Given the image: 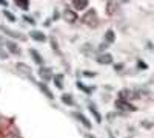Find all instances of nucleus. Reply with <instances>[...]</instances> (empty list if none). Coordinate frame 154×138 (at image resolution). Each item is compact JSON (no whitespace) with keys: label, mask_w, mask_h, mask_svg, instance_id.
Instances as JSON below:
<instances>
[{"label":"nucleus","mask_w":154,"mask_h":138,"mask_svg":"<svg viewBox=\"0 0 154 138\" xmlns=\"http://www.w3.org/2000/svg\"><path fill=\"white\" fill-rule=\"evenodd\" d=\"M3 14H5V17H8V19H9L11 22H16V16H14V14H12V12H11V11H8V9H5V11H3Z\"/></svg>","instance_id":"nucleus-21"},{"label":"nucleus","mask_w":154,"mask_h":138,"mask_svg":"<svg viewBox=\"0 0 154 138\" xmlns=\"http://www.w3.org/2000/svg\"><path fill=\"white\" fill-rule=\"evenodd\" d=\"M126 138H133V136H126Z\"/></svg>","instance_id":"nucleus-34"},{"label":"nucleus","mask_w":154,"mask_h":138,"mask_svg":"<svg viewBox=\"0 0 154 138\" xmlns=\"http://www.w3.org/2000/svg\"><path fill=\"white\" fill-rule=\"evenodd\" d=\"M72 117H74L77 121H79V123H82V124H83V126H85L86 129H91V126H93V124H91V121H88V118H86L85 115L79 113V112H74V113H72Z\"/></svg>","instance_id":"nucleus-7"},{"label":"nucleus","mask_w":154,"mask_h":138,"mask_svg":"<svg viewBox=\"0 0 154 138\" xmlns=\"http://www.w3.org/2000/svg\"><path fill=\"white\" fill-rule=\"evenodd\" d=\"M5 45H6V48L9 50L12 54H20V48H19V45H16L12 41H6Z\"/></svg>","instance_id":"nucleus-14"},{"label":"nucleus","mask_w":154,"mask_h":138,"mask_svg":"<svg viewBox=\"0 0 154 138\" xmlns=\"http://www.w3.org/2000/svg\"><path fill=\"white\" fill-rule=\"evenodd\" d=\"M120 2H123V3H128V2H130V0H120Z\"/></svg>","instance_id":"nucleus-32"},{"label":"nucleus","mask_w":154,"mask_h":138,"mask_svg":"<svg viewBox=\"0 0 154 138\" xmlns=\"http://www.w3.org/2000/svg\"><path fill=\"white\" fill-rule=\"evenodd\" d=\"M108 135H109V138H114V135H112V133H111V132H109V133H108Z\"/></svg>","instance_id":"nucleus-33"},{"label":"nucleus","mask_w":154,"mask_h":138,"mask_svg":"<svg viewBox=\"0 0 154 138\" xmlns=\"http://www.w3.org/2000/svg\"><path fill=\"white\" fill-rule=\"evenodd\" d=\"M77 89H80V90H83L86 95L88 93H91V89H89V87H86V85H83L82 82H77Z\"/></svg>","instance_id":"nucleus-20"},{"label":"nucleus","mask_w":154,"mask_h":138,"mask_svg":"<svg viewBox=\"0 0 154 138\" xmlns=\"http://www.w3.org/2000/svg\"><path fill=\"white\" fill-rule=\"evenodd\" d=\"M62 101L65 103V104H68V106H72L74 104V99H72L71 95H62Z\"/></svg>","instance_id":"nucleus-18"},{"label":"nucleus","mask_w":154,"mask_h":138,"mask_svg":"<svg viewBox=\"0 0 154 138\" xmlns=\"http://www.w3.org/2000/svg\"><path fill=\"white\" fill-rule=\"evenodd\" d=\"M96 61L99 62V64H102V65H109V64H112V56L109 53H100L96 58Z\"/></svg>","instance_id":"nucleus-6"},{"label":"nucleus","mask_w":154,"mask_h":138,"mask_svg":"<svg viewBox=\"0 0 154 138\" xmlns=\"http://www.w3.org/2000/svg\"><path fill=\"white\" fill-rule=\"evenodd\" d=\"M88 109H89V112H91V115L94 117V120L100 124V123H102V115H100V112L97 110V107H96L94 104H89V106H88Z\"/></svg>","instance_id":"nucleus-13"},{"label":"nucleus","mask_w":154,"mask_h":138,"mask_svg":"<svg viewBox=\"0 0 154 138\" xmlns=\"http://www.w3.org/2000/svg\"><path fill=\"white\" fill-rule=\"evenodd\" d=\"M82 23L88 25L91 28H96L99 25V16H97V11L96 9H88L85 14L82 16Z\"/></svg>","instance_id":"nucleus-1"},{"label":"nucleus","mask_w":154,"mask_h":138,"mask_svg":"<svg viewBox=\"0 0 154 138\" xmlns=\"http://www.w3.org/2000/svg\"><path fill=\"white\" fill-rule=\"evenodd\" d=\"M53 71H51V68H48V67H40L38 68V78H40L43 82H48V81H51L53 79Z\"/></svg>","instance_id":"nucleus-3"},{"label":"nucleus","mask_w":154,"mask_h":138,"mask_svg":"<svg viewBox=\"0 0 154 138\" xmlns=\"http://www.w3.org/2000/svg\"><path fill=\"white\" fill-rule=\"evenodd\" d=\"M109 45L106 44V42H103V44H100V47H99V51H103V50H106Z\"/></svg>","instance_id":"nucleus-25"},{"label":"nucleus","mask_w":154,"mask_h":138,"mask_svg":"<svg viewBox=\"0 0 154 138\" xmlns=\"http://www.w3.org/2000/svg\"><path fill=\"white\" fill-rule=\"evenodd\" d=\"M40 89H42V90L46 93V96H48V98H53V93H51V92L46 89V85H45V84H42V85H40Z\"/></svg>","instance_id":"nucleus-24"},{"label":"nucleus","mask_w":154,"mask_h":138,"mask_svg":"<svg viewBox=\"0 0 154 138\" xmlns=\"http://www.w3.org/2000/svg\"><path fill=\"white\" fill-rule=\"evenodd\" d=\"M3 138H17L14 133H9V135H6V136H3Z\"/></svg>","instance_id":"nucleus-29"},{"label":"nucleus","mask_w":154,"mask_h":138,"mask_svg":"<svg viewBox=\"0 0 154 138\" xmlns=\"http://www.w3.org/2000/svg\"><path fill=\"white\" fill-rule=\"evenodd\" d=\"M23 20L26 23H29V25H35V20L32 17H29V16H23Z\"/></svg>","instance_id":"nucleus-23"},{"label":"nucleus","mask_w":154,"mask_h":138,"mask_svg":"<svg viewBox=\"0 0 154 138\" xmlns=\"http://www.w3.org/2000/svg\"><path fill=\"white\" fill-rule=\"evenodd\" d=\"M0 31H3L6 36H9V37H14V39H25V37L20 34V33H17V31H12V30H9V28H6V27H0Z\"/></svg>","instance_id":"nucleus-10"},{"label":"nucleus","mask_w":154,"mask_h":138,"mask_svg":"<svg viewBox=\"0 0 154 138\" xmlns=\"http://www.w3.org/2000/svg\"><path fill=\"white\" fill-rule=\"evenodd\" d=\"M116 107L120 109V110H125V112H136L137 110L133 104H130L128 101H123V99H117V101H116Z\"/></svg>","instance_id":"nucleus-5"},{"label":"nucleus","mask_w":154,"mask_h":138,"mask_svg":"<svg viewBox=\"0 0 154 138\" xmlns=\"http://www.w3.org/2000/svg\"><path fill=\"white\" fill-rule=\"evenodd\" d=\"M5 59H8V51L0 47V61H5Z\"/></svg>","instance_id":"nucleus-22"},{"label":"nucleus","mask_w":154,"mask_h":138,"mask_svg":"<svg viewBox=\"0 0 154 138\" xmlns=\"http://www.w3.org/2000/svg\"><path fill=\"white\" fill-rule=\"evenodd\" d=\"M63 19H65L68 23H75L77 20H79V17H77V12L74 11V9H69V8H66L65 11H63Z\"/></svg>","instance_id":"nucleus-4"},{"label":"nucleus","mask_w":154,"mask_h":138,"mask_svg":"<svg viewBox=\"0 0 154 138\" xmlns=\"http://www.w3.org/2000/svg\"><path fill=\"white\" fill-rule=\"evenodd\" d=\"M29 36H31V39H34V41H37V42H45V41H46L45 33L38 31V30H32V31L29 33Z\"/></svg>","instance_id":"nucleus-9"},{"label":"nucleus","mask_w":154,"mask_h":138,"mask_svg":"<svg viewBox=\"0 0 154 138\" xmlns=\"http://www.w3.org/2000/svg\"><path fill=\"white\" fill-rule=\"evenodd\" d=\"M137 65H139V68H148V65L145 64V62H142V61H139Z\"/></svg>","instance_id":"nucleus-26"},{"label":"nucleus","mask_w":154,"mask_h":138,"mask_svg":"<svg viewBox=\"0 0 154 138\" xmlns=\"http://www.w3.org/2000/svg\"><path fill=\"white\" fill-rule=\"evenodd\" d=\"M83 74H85V76H88V78H94L96 76V73H91V71H83Z\"/></svg>","instance_id":"nucleus-27"},{"label":"nucleus","mask_w":154,"mask_h":138,"mask_svg":"<svg viewBox=\"0 0 154 138\" xmlns=\"http://www.w3.org/2000/svg\"><path fill=\"white\" fill-rule=\"evenodd\" d=\"M29 54H31V58L34 59V62L35 64H38V65H42L43 64V58H42V54L37 51V50H34V48H29Z\"/></svg>","instance_id":"nucleus-12"},{"label":"nucleus","mask_w":154,"mask_h":138,"mask_svg":"<svg viewBox=\"0 0 154 138\" xmlns=\"http://www.w3.org/2000/svg\"><path fill=\"white\" fill-rule=\"evenodd\" d=\"M85 138H96V136H93L91 133H86V135H85Z\"/></svg>","instance_id":"nucleus-31"},{"label":"nucleus","mask_w":154,"mask_h":138,"mask_svg":"<svg viewBox=\"0 0 154 138\" xmlns=\"http://www.w3.org/2000/svg\"><path fill=\"white\" fill-rule=\"evenodd\" d=\"M5 42H6V39H3V37H0V45H5Z\"/></svg>","instance_id":"nucleus-30"},{"label":"nucleus","mask_w":154,"mask_h":138,"mask_svg":"<svg viewBox=\"0 0 154 138\" xmlns=\"http://www.w3.org/2000/svg\"><path fill=\"white\" fill-rule=\"evenodd\" d=\"M16 68H17V71H19L20 74H23L25 78H28V79L34 81V79H32V70H31V67H29V65L23 64V62H17Z\"/></svg>","instance_id":"nucleus-2"},{"label":"nucleus","mask_w":154,"mask_h":138,"mask_svg":"<svg viewBox=\"0 0 154 138\" xmlns=\"http://www.w3.org/2000/svg\"><path fill=\"white\" fill-rule=\"evenodd\" d=\"M105 42L109 45V44H114V41H116V34H114V31L112 30H108L106 33H105Z\"/></svg>","instance_id":"nucleus-17"},{"label":"nucleus","mask_w":154,"mask_h":138,"mask_svg":"<svg viewBox=\"0 0 154 138\" xmlns=\"http://www.w3.org/2000/svg\"><path fill=\"white\" fill-rule=\"evenodd\" d=\"M0 5H2V6H6V8H8V2H6V0H0Z\"/></svg>","instance_id":"nucleus-28"},{"label":"nucleus","mask_w":154,"mask_h":138,"mask_svg":"<svg viewBox=\"0 0 154 138\" xmlns=\"http://www.w3.org/2000/svg\"><path fill=\"white\" fill-rule=\"evenodd\" d=\"M89 5V0H72V6L75 11H83Z\"/></svg>","instance_id":"nucleus-8"},{"label":"nucleus","mask_w":154,"mask_h":138,"mask_svg":"<svg viewBox=\"0 0 154 138\" xmlns=\"http://www.w3.org/2000/svg\"><path fill=\"white\" fill-rule=\"evenodd\" d=\"M117 9V3L116 2H108V14H114Z\"/></svg>","instance_id":"nucleus-19"},{"label":"nucleus","mask_w":154,"mask_h":138,"mask_svg":"<svg viewBox=\"0 0 154 138\" xmlns=\"http://www.w3.org/2000/svg\"><path fill=\"white\" fill-rule=\"evenodd\" d=\"M14 3L17 8L23 9V11H28L29 9V0H14Z\"/></svg>","instance_id":"nucleus-15"},{"label":"nucleus","mask_w":154,"mask_h":138,"mask_svg":"<svg viewBox=\"0 0 154 138\" xmlns=\"http://www.w3.org/2000/svg\"><path fill=\"white\" fill-rule=\"evenodd\" d=\"M80 51L86 56V58H93L94 56V48L91 44H83V47L80 48Z\"/></svg>","instance_id":"nucleus-11"},{"label":"nucleus","mask_w":154,"mask_h":138,"mask_svg":"<svg viewBox=\"0 0 154 138\" xmlns=\"http://www.w3.org/2000/svg\"><path fill=\"white\" fill-rule=\"evenodd\" d=\"M53 79H54V84H56L57 89H63V74H62V73L54 74Z\"/></svg>","instance_id":"nucleus-16"}]
</instances>
